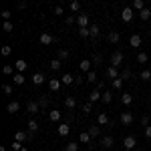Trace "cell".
Wrapping results in <instances>:
<instances>
[{"label":"cell","mask_w":151,"mask_h":151,"mask_svg":"<svg viewBox=\"0 0 151 151\" xmlns=\"http://www.w3.org/2000/svg\"><path fill=\"white\" fill-rule=\"evenodd\" d=\"M121 65H123V52H121V50H115V52L111 55V67L119 69Z\"/></svg>","instance_id":"cell-1"},{"label":"cell","mask_w":151,"mask_h":151,"mask_svg":"<svg viewBox=\"0 0 151 151\" xmlns=\"http://www.w3.org/2000/svg\"><path fill=\"white\" fill-rule=\"evenodd\" d=\"M38 40H40V45H45V47H48V45H52V42H57V38L50 35V32H42V35L38 36Z\"/></svg>","instance_id":"cell-2"},{"label":"cell","mask_w":151,"mask_h":151,"mask_svg":"<svg viewBox=\"0 0 151 151\" xmlns=\"http://www.w3.org/2000/svg\"><path fill=\"white\" fill-rule=\"evenodd\" d=\"M14 139L18 141V143H24V141L32 139V133H30V131H16V135H14Z\"/></svg>","instance_id":"cell-3"},{"label":"cell","mask_w":151,"mask_h":151,"mask_svg":"<svg viewBox=\"0 0 151 151\" xmlns=\"http://www.w3.org/2000/svg\"><path fill=\"white\" fill-rule=\"evenodd\" d=\"M121 18H123V22H131L133 20V8L131 6H125L123 12H121Z\"/></svg>","instance_id":"cell-4"},{"label":"cell","mask_w":151,"mask_h":151,"mask_svg":"<svg viewBox=\"0 0 151 151\" xmlns=\"http://www.w3.org/2000/svg\"><path fill=\"white\" fill-rule=\"evenodd\" d=\"M123 145H125V147H123V149H131V151H133V147H135V145H137V139H135V137H133V135H127V137H125V139H123Z\"/></svg>","instance_id":"cell-5"},{"label":"cell","mask_w":151,"mask_h":151,"mask_svg":"<svg viewBox=\"0 0 151 151\" xmlns=\"http://www.w3.org/2000/svg\"><path fill=\"white\" fill-rule=\"evenodd\" d=\"M77 24H79V28H89V14H79Z\"/></svg>","instance_id":"cell-6"},{"label":"cell","mask_w":151,"mask_h":151,"mask_svg":"<svg viewBox=\"0 0 151 151\" xmlns=\"http://www.w3.org/2000/svg\"><path fill=\"white\" fill-rule=\"evenodd\" d=\"M105 75H107V79H109V81H115V79L121 77V75H119V69H115V67H109Z\"/></svg>","instance_id":"cell-7"},{"label":"cell","mask_w":151,"mask_h":151,"mask_svg":"<svg viewBox=\"0 0 151 151\" xmlns=\"http://www.w3.org/2000/svg\"><path fill=\"white\" fill-rule=\"evenodd\" d=\"M97 123H99V127H103V125H111V119L107 113H99L97 115Z\"/></svg>","instance_id":"cell-8"},{"label":"cell","mask_w":151,"mask_h":151,"mask_svg":"<svg viewBox=\"0 0 151 151\" xmlns=\"http://www.w3.org/2000/svg\"><path fill=\"white\" fill-rule=\"evenodd\" d=\"M119 119H121L123 125H131V123H133V113H131V111H125V113H121Z\"/></svg>","instance_id":"cell-9"},{"label":"cell","mask_w":151,"mask_h":151,"mask_svg":"<svg viewBox=\"0 0 151 151\" xmlns=\"http://www.w3.org/2000/svg\"><path fill=\"white\" fill-rule=\"evenodd\" d=\"M14 69L18 70V73H24V70L28 69V63H26V60H24V58H18V60H16V63H14Z\"/></svg>","instance_id":"cell-10"},{"label":"cell","mask_w":151,"mask_h":151,"mask_svg":"<svg viewBox=\"0 0 151 151\" xmlns=\"http://www.w3.org/2000/svg\"><path fill=\"white\" fill-rule=\"evenodd\" d=\"M141 42H143L141 35H133L131 38H129V45H131L133 48H139V47H141Z\"/></svg>","instance_id":"cell-11"},{"label":"cell","mask_w":151,"mask_h":151,"mask_svg":"<svg viewBox=\"0 0 151 151\" xmlns=\"http://www.w3.org/2000/svg\"><path fill=\"white\" fill-rule=\"evenodd\" d=\"M91 65H93V60L85 58V60H81V63H79V69H81L83 73H91Z\"/></svg>","instance_id":"cell-12"},{"label":"cell","mask_w":151,"mask_h":151,"mask_svg":"<svg viewBox=\"0 0 151 151\" xmlns=\"http://www.w3.org/2000/svg\"><path fill=\"white\" fill-rule=\"evenodd\" d=\"M107 40H109L111 45H117V42L121 40V35H119L117 30H111V32H109V36H107Z\"/></svg>","instance_id":"cell-13"},{"label":"cell","mask_w":151,"mask_h":151,"mask_svg":"<svg viewBox=\"0 0 151 151\" xmlns=\"http://www.w3.org/2000/svg\"><path fill=\"white\" fill-rule=\"evenodd\" d=\"M101 91H99V89H93V91H91V95H89V103H97V101H101Z\"/></svg>","instance_id":"cell-14"},{"label":"cell","mask_w":151,"mask_h":151,"mask_svg":"<svg viewBox=\"0 0 151 151\" xmlns=\"http://www.w3.org/2000/svg\"><path fill=\"white\" fill-rule=\"evenodd\" d=\"M69 133H70L69 123H60V125H58V135H60V137H67Z\"/></svg>","instance_id":"cell-15"},{"label":"cell","mask_w":151,"mask_h":151,"mask_svg":"<svg viewBox=\"0 0 151 151\" xmlns=\"http://www.w3.org/2000/svg\"><path fill=\"white\" fill-rule=\"evenodd\" d=\"M18 109H20L18 101H10V103L6 105V111H8V113H12V115H14V113H18Z\"/></svg>","instance_id":"cell-16"},{"label":"cell","mask_w":151,"mask_h":151,"mask_svg":"<svg viewBox=\"0 0 151 151\" xmlns=\"http://www.w3.org/2000/svg\"><path fill=\"white\" fill-rule=\"evenodd\" d=\"M30 81H32V85H36V87H38V85H42V83H45V75H42V73H35Z\"/></svg>","instance_id":"cell-17"},{"label":"cell","mask_w":151,"mask_h":151,"mask_svg":"<svg viewBox=\"0 0 151 151\" xmlns=\"http://www.w3.org/2000/svg\"><path fill=\"white\" fill-rule=\"evenodd\" d=\"M38 109H40V107H38L36 101H28V103H26V111H28V113H32V115L38 113Z\"/></svg>","instance_id":"cell-18"},{"label":"cell","mask_w":151,"mask_h":151,"mask_svg":"<svg viewBox=\"0 0 151 151\" xmlns=\"http://www.w3.org/2000/svg\"><path fill=\"white\" fill-rule=\"evenodd\" d=\"M60 85H63L60 79H50V81H48V89H50V91H58Z\"/></svg>","instance_id":"cell-19"},{"label":"cell","mask_w":151,"mask_h":151,"mask_svg":"<svg viewBox=\"0 0 151 151\" xmlns=\"http://www.w3.org/2000/svg\"><path fill=\"white\" fill-rule=\"evenodd\" d=\"M87 131H89V135H91V137H99V135H101V127H99V125H91V127L87 129Z\"/></svg>","instance_id":"cell-20"},{"label":"cell","mask_w":151,"mask_h":151,"mask_svg":"<svg viewBox=\"0 0 151 151\" xmlns=\"http://www.w3.org/2000/svg\"><path fill=\"white\" fill-rule=\"evenodd\" d=\"M101 145L111 149V147H113V137H111V135H105V137H101Z\"/></svg>","instance_id":"cell-21"},{"label":"cell","mask_w":151,"mask_h":151,"mask_svg":"<svg viewBox=\"0 0 151 151\" xmlns=\"http://www.w3.org/2000/svg\"><path fill=\"white\" fill-rule=\"evenodd\" d=\"M65 107L67 109H75L77 107V99L75 97H65Z\"/></svg>","instance_id":"cell-22"},{"label":"cell","mask_w":151,"mask_h":151,"mask_svg":"<svg viewBox=\"0 0 151 151\" xmlns=\"http://www.w3.org/2000/svg\"><path fill=\"white\" fill-rule=\"evenodd\" d=\"M60 115H63V113H60V111H58V109H52V111H50V113H48V119H50V121H55V123H57V121H60Z\"/></svg>","instance_id":"cell-23"},{"label":"cell","mask_w":151,"mask_h":151,"mask_svg":"<svg viewBox=\"0 0 151 151\" xmlns=\"http://www.w3.org/2000/svg\"><path fill=\"white\" fill-rule=\"evenodd\" d=\"M70 57V52H69V50H67V48H58V60H67V58H69Z\"/></svg>","instance_id":"cell-24"},{"label":"cell","mask_w":151,"mask_h":151,"mask_svg":"<svg viewBox=\"0 0 151 151\" xmlns=\"http://www.w3.org/2000/svg\"><path fill=\"white\" fill-rule=\"evenodd\" d=\"M12 81H14V85H24V81H26V79H24L22 73H16V75L12 77Z\"/></svg>","instance_id":"cell-25"},{"label":"cell","mask_w":151,"mask_h":151,"mask_svg":"<svg viewBox=\"0 0 151 151\" xmlns=\"http://www.w3.org/2000/svg\"><path fill=\"white\" fill-rule=\"evenodd\" d=\"M101 101H103V103H111V101H113V93H111V91H105L103 95H101Z\"/></svg>","instance_id":"cell-26"},{"label":"cell","mask_w":151,"mask_h":151,"mask_svg":"<svg viewBox=\"0 0 151 151\" xmlns=\"http://www.w3.org/2000/svg\"><path fill=\"white\" fill-rule=\"evenodd\" d=\"M60 81H63V85H73V83H75V77L67 73V75H63V79H60Z\"/></svg>","instance_id":"cell-27"},{"label":"cell","mask_w":151,"mask_h":151,"mask_svg":"<svg viewBox=\"0 0 151 151\" xmlns=\"http://www.w3.org/2000/svg\"><path fill=\"white\" fill-rule=\"evenodd\" d=\"M121 103H123V105H131V103H133V97H131L129 93H123V95H121Z\"/></svg>","instance_id":"cell-28"},{"label":"cell","mask_w":151,"mask_h":151,"mask_svg":"<svg viewBox=\"0 0 151 151\" xmlns=\"http://www.w3.org/2000/svg\"><path fill=\"white\" fill-rule=\"evenodd\" d=\"M131 8H135V10H139V12H141V10H145V2H143V0H135Z\"/></svg>","instance_id":"cell-29"},{"label":"cell","mask_w":151,"mask_h":151,"mask_svg":"<svg viewBox=\"0 0 151 151\" xmlns=\"http://www.w3.org/2000/svg\"><path fill=\"white\" fill-rule=\"evenodd\" d=\"M36 103H38V107H40V109H47L50 101H48L47 97H38V101H36Z\"/></svg>","instance_id":"cell-30"},{"label":"cell","mask_w":151,"mask_h":151,"mask_svg":"<svg viewBox=\"0 0 151 151\" xmlns=\"http://www.w3.org/2000/svg\"><path fill=\"white\" fill-rule=\"evenodd\" d=\"M28 131H30V133H35V131H38V123H36L35 119H30V121H28Z\"/></svg>","instance_id":"cell-31"},{"label":"cell","mask_w":151,"mask_h":151,"mask_svg":"<svg viewBox=\"0 0 151 151\" xmlns=\"http://www.w3.org/2000/svg\"><path fill=\"white\" fill-rule=\"evenodd\" d=\"M65 151H79V145H77V141H70L65 145Z\"/></svg>","instance_id":"cell-32"},{"label":"cell","mask_w":151,"mask_h":151,"mask_svg":"<svg viewBox=\"0 0 151 151\" xmlns=\"http://www.w3.org/2000/svg\"><path fill=\"white\" fill-rule=\"evenodd\" d=\"M79 139H81V143H89V141L93 139V137L89 135V131H83V133H81V137H79Z\"/></svg>","instance_id":"cell-33"},{"label":"cell","mask_w":151,"mask_h":151,"mask_svg":"<svg viewBox=\"0 0 151 151\" xmlns=\"http://www.w3.org/2000/svg\"><path fill=\"white\" fill-rule=\"evenodd\" d=\"M79 36L81 38H89L91 36V28H79Z\"/></svg>","instance_id":"cell-34"},{"label":"cell","mask_w":151,"mask_h":151,"mask_svg":"<svg viewBox=\"0 0 151 151\" xmlns=\"http://www.w3.org/2000/svg\"><path fill=\"white\" fill-rule=\"evenodd\" d=\"M89 28H91V38H97L99 36V24H91Z\"/></svg>","instance_id":"cell-35"},{"label":"cell","mask_w":151,"mask_h":151,"mask_svg":"<svg viewBox=\"0 0 151 151\" xmlns=\"http://www.w3.org/2000/svg\"><path fill=\"white\" fill-rule=\"evenodd\" d=\"M147 60H149V55H147V52H139V55H137V63L143 65V63H147Z\"/></svg>","instance_id":"cell-36"},{"label":"cell","mask_w":151,"mask_h":151,"mask_svg":"<svg viewBox=\"0 0 151 151\" xmlns=\"http://www.w3.org/2000/svg\"><path fill=\"white\" fill-rule=\"evenodd\" d=\"M139 79H141V81H149V79H151V70H147V69H145V70H141Z\"/></svg>","instance_id":"cell-37"},{"label":"cell","mask_w":151,"mask_h":151,"mask_svg":"<svg viewBox=\"0 0 151 151\" xmlns=\"http://www.w3.org/2000/svg\"><path fill=\"white\" fill-rule=\"evenodd\" d=\"M111 87H113V89H121V87H123V79L119 77V79H115V81H111Z\"/></svg>","instance_id":"cell-38"},{"label":"cell","mask_w":151,"mask_h":151,"mask_svg":"<svg viewBox=\"0 0 151 151\" xmlns=\"http://www.w3.org/2000/svg\"><path fill=\"white\" fill-rule=\"evenodd\" d=\"M131 77H133V73H131L129 69H123V73H121V79H123V81H127V79H131Z\"/></svg>","instance_id":"cell-39"},{"label":"cell","mask_w":151,"mask_h":151,"mask_svg":"<svg viewBox=\"0 0 151 151\" xmlns=\"http://www.w3.org/2000/svg\"><path fill=\"white\" fill-rule=\"evenodd\" d=\"M149 18H151V10H149V8L141 10V20H149Z\"/></svg>","instance_id":"cell-40"},{"label":"cell","mask_w":151,"mask_h":151,"mask_svg":"<svg viewBox=\"0 0 151 151\" xmlns=\"http://www.w3.org/2000/svg\"><path fill=\"white\" fill-rule=\"evenodd\" d=\"M50 69H52V70H60V60H58V58L50 60Z\"/></svg>","instance_id":"cell-41"},{"label":"cell","mask_w":151,"mask_h":151,"mask_svg":"<svg viewBox=\"0 0 151 151\" xmlns=\"http://www.w3.org/2000/svg\"><path fill=\"white\" fill-rule=\"evenodd\" d=\"M70 10H73V12H79V10H81V2H79V0L70 2Z\"/></svg>","instance_id":"cell-42"},{"label":"cell","mask_w":151,"mask_h":151,"mask_svg":"<svg viewBox=\"0 0 151 151\" xmlns=\"http://www.w3.org/2000/svg\"><path fill=\"white\" fill-rule=\"evenodd\" d=\"M12 70H14V65H4L2 67V73L4 75H12Z\"/></svg>","instance_id":"cell-43"},{"label":"cell","mask_w":151,"mask_h":151,"mask_svg":"<svg viewBox=\"0 0 151 151\" xmlns=\"http://www.w3.org/2000/svg\"><path fill=\"white\" fill-rule=\"evenodd\" d=\"M87 81L97 83V73H95V70H91V73H87Z\"/></svg>","instance_id":"cell-44"},{"label":"cell","mask_w":151,"mask_h":151,"mask_svg":"<svg viewBox=\"0 0 151 151\" xmlns=\"http://www.w3.org/2000/svg\"><path fill=\"white\" fill-rule=\"evenodd\" d=\"M52 12H55L57 16H63V14H65V8H63V4H60V6H55V8H52Z\"/></svg>","instance_id":"cell-45"},{"label":"cell","mask_w":151,"mask_h":151,"mask_svg":"<svg viewBox=\"0 0 151 151\" xmlns=\"http://www.w3.org/2000/svg\"><path fill=\"white\" fill-rule=\"evenodd\" d=\"M0 16H2V18H4V22H8V20H10V10H2V14H0Z\"/></svg>","instance_id":"cell-46"},{"label":"cell","mask_w":151,"mask_h":151,"mask_svg":"<svg viewBox=\"0 0 151 151\" xmlns=\"http://www.w3.org/2000/svg\"><path fill=\"white\" fill-rule=\"evenodd\" d=\"M83 111H85V113H91V111H93V103H85L83 105Z\"/></svg>","instance_id":"cell-47"},{"label":"cell","mask_w":151,"mask_h":151,"mask_svg":"<svg viewBox=\"0 0 151 151\" xmlns=\"http://www.w3.org/2000/svg\"><path fill=\"white\" fill-rule=\"evenodd\" d=\"M10 45H4V47H2V55H4V57H8V55H10Z\"/></svg>","instance_id":"cell-48"},{"label":"cell","mask_w":151,"mask_h":151,"mask_svg":"<svg viewBox=\"0 0 151 151\" xmlns=\"http://www.w3.org/2000/svg\"><path fill=\"white\" fill-rule=\"evenodd\" d=\"M12 151H22V143L14 141V143H12Z\"/></svg>","instance_id":"cell-49"},{"label":"cell","mask_w":151,"mask_h":151,"mask_svg":"<svg viewBox=\"0 0 151 151\" xmlns=\"http://www.w3.org/2000/svg\"><path fill=\"white\" fill-rule=\"evenodd\" d=\"M2 91L6 95H12V85H2Z\"/></svg>","instance_id":"cell-50"},{"label":"cell","mask_w":151,"mask_h":151,"mask_svg":"<svg viewBox=\"0 0 151 151\" xmlns=\"http://www.w3.org/2000/svg\"><path fill=\"white\" fill-rule=\"evenodd\" d=\"M141 125H143V127H149V117H147V115L141 117Z\"/></svg>","instance_id":"cell-51"},{"label":"cell","mask_w":151,"mask_h":151,"mask_svg":"<svg viewBox=\"0 0 151 151\" xmlns=\"http://www.w3.org/2000/svg\"><path fill=\"white\" fill-rule=\"evenodd\" d=\"M4 30H6V32H12V22H10V20L4 22Z\"/></svg>","instance_id":"cell-52"},{"label":"cell","mask_w":151,"mask_h":151,"mask_svg":"<svg viewBox=\"0 0 151 151\" xmlns=\"http://www.w3.org/2000/svg\"><path fill=\"white\" fill-rule=\"evenodd\" d=\"M101 60H103V58H101V55H93V63H95V65H99Z\"/></svg>","instance_id":"cell-53"},{"label":"cell","mask_w":151,"mask_h":151,"mask_svg":"<svg viewBox=\"0 0 151 151\" xmlns=\"http://www.w3.org/2000/svg\"><path fill=\"white\" fill-rule=\"evenodd\" d=\"M145 137L151 139V125H149V127H145Z\"/></svg>","instance_id":"cell-54"},{"label":"cell","mask_w":151,"mask_h":151,"mask_svg":"<svg viewBox=\"0 0 151 151\" xmlns=\"http://www.w3.org/2000/svg\"><path fill=\"white\" fill-rule=\"evenodd\" d=\"M65 22H67V24H73V22H75V16H67V18H65Z\"/></svg>","instance_id":"cell-55"},{"label":"cell","mask_w":151,"mask_h":151,"mask_svg":"<svg viewBox=\"0 0 151 151\" xmlns=\"http://www.w3.org/2000/svg\"><path fill=\"white\" fill-rule=\"evenodd\" d=\"M0 151H6V147H4V145H0Z\"/></svg>","instance_id":"cell-56"},{"label":"cell","mask_w":151,"mask_h":151,"mask_svg":"<svg viewBox=\"0 0 151 151\" xmlns=\"http://www.w3.org/2000/svg\"><path fill=\"white\" fill-rule=\"evenodd\" d=\"M22 151H28V149H24V147H22Z\"/></svg>","instance_id":"cell-57"},{"label":"cell","mask_w":151,"mask_h":151,"mask_svg":"<svg viewBox=\"0 0 151 151\" xmlns=\"http://www.w3.org/2000/svg\"><path fill=\"white\" fill-rule=\"evenodd\" d=\"M123 151H131V149H123Z\"/></svg>","instance_id":"cell-58"},{"label":"cell","mask_w":151,"mask_h":151,"mask_svg":"<svg viewBox=\"0 0 151 151\" xmlns=\"http://www.w3.org/2000/svg\"><path fill=\"white\" fill-rule=\"evenodd\" d=\"M149 103H151V97H149Z\"/></svg>","instance_id":"cell-59"},{"label":"cell","mask_w":151,"mask_h":151,"mask_svg":"<svg viewBox=\"0 0 151 151\" xmlns=\"http://www.w3.org/2000/svg\"><path fill=\"white\" fill-rule=\"evenodd\" d=\"M52 151H55V149H52Z\"/></svg>","instance_id":"cell-60"}]
</instances>
